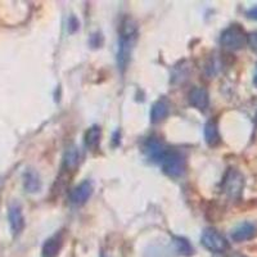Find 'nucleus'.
I'll use <instances>...</instances> for the list:
<instances>
[{
  "label": "nucleus",
  "mask_w": 257,
  "mask_h": 257,
  "mask_svg": "<svg viewBox=\"0 0 257 257\" xmlns=\"http://www.w3.org/2000/svg\"><path fill=\"white\" fill-rule=\"evenodd\" d=\"M24 185L25 189L30 193H36L40 190L41 188V181L40 178H39L38 174L32 170H29L26 171L24 175Z\"/></svg>",
  "instance_id": "nucleus-16"
},
{
  "label": "nucleus",
  "mask_w": 257,
  "mask_h": 257,
  "mask_svg": "<svg viewBox=\"0 0 257 257\" xmlns=\"http://www.w3.org/2000/svg\"><path fill=\"white\" fill-rule=\"evenodd\" d=\"M256 121H257V117H256Z\"/></svg>",
  "instance_id": "nucleus-21"
},
{
  "label": "nucleus",
  "mask_w": 257,
  "mask_h": 257,
  "mask_svg": "<svg viewBox=\"0 0 257 257\" xmlns=\"http://www.w3.org/2000/svg\"><path fill=\"white\" fill-rule=\"evenodd\" d=\"M188 99H189L190 105L199 111H206L210 105V95L205 88H199V86L193 88L188 95Z\"/></svg>",
  "instance_id": "nucleus-7"
},
{
  "label": "nucleus",
  "mask_w": 257,
  "mask_h": 257,
  "mask_svg": "<svg viewBox=\"0 0 257 257\" xmlns=\"http://www.w3.org/2000/svg\"><path fill=\"white\" fill-rule=\"evenodd\" d=\"M174 244L176 247V251L184 256H190L193 253V245L188 239L183 237H174Z\"/></svg>",
  "instance_id": "nucleus-17"
},
{
  "label": "nucleus",
  "mask_w": 257,
  "mask_h": 257,
  "mask_svg": "<svg viewBox=\"0 0 257 257\" xmlns=\"http://www.w3.org/2000/svg\"><path fill=\"white\" fill-rule=\"evenodd\" d=\"M170 105L167 103V100L160 99L152 105V109H151V121L153 123L161 122L162 120H165L169 114Z\"/></svg>",
  "instance_id": "nucleus-12"
},
{
  "label": "nucleus",
  "mask_w": 257,
  "mask_h": 257,
  "mask_svg": "<svg viewBox=\"0 0 257 257\" xmlns=\"http://www.w3.org/2000/svg\"><path fill=\"white\" fill-rule=\"evenodd\" d=\"M257 235V226L253 222L245 221L242 222L234 228V230L231 231V238L235 242H245V240H249L252 238H254Z\"/></svg>",
  "instance_id": "nucleus-9"
},
{
  "label": "nucleus",
  "mask_w": 257,
  "mask_h": 257,
  "mask_svg": "<svg viewBox=\"0 0 257 257\" xmlns=\"http://www.w3.org/2000/svg\"><path fill=\"white\" fill-rule=\"evenodd\" d=\"M205 139L206 143L210 147H216L220 143V134L217 122L215 120H211L205 126Z\"/></svg>",
  "instance_id": "nucleus-13"
},
{
  "label": "nucleus",
  "mask_w": 257,
  "mask_h": 257,
  "mask_svg": "<svg viewBox=\"0 0 257 257\" xmlns=\"http://www.w3.org/2000/svg\"><path fill=\"white\" fill-rule=\"evenodd\" d=\"M137 24L132 18L123 20L121 25L120 40H118V52H117V64L121 71H125L127 67L130 57H132L133 48L137 40Z\"/></svg>",
  "instance_id": "nucleus-1"
},
{
  "label": "nucleus",
  "mask_w": 257,
  "mask_h": 257,
  "mask_svg": "<svg viewBox=\"0 0 257 257\" xmlns=\"http://www.w3.org/2000/svg\"><path fill=\"white\" fill-rule=\"evenodd\" d=\"M63 244V238L61 234H56L54 237L49 238L43 247V257H57Z\"/></svg>",
  "instance_id": "nucleus-11"
},
{
  "label": "nucleus",
  "mask_w": 257,
  "mask_h": 257,
  "mask_svg": "<svg viewBox=\"0 0 257 257\" xmlns=\"http://www.w3.org/2000/svg\"><path fill=\"white\" fill-rule=\"evenodd\" d=\"M224 257H245V256H243V254H239V253H233V254H228V256H224Z\"/></svg>",
  "instance_id": "nucleus-20"
},
{
  "label": "nucleus",
  "mask_w": 257,
  "mask_h": 257,
  "mask_svg": "<svg viewBox=\"0 0 257 257\" xmlns=\"http://www.w3.org/2000/svg\"><path fill=\"white\" fill-rule=\"evenodd\" d=\"M253 82L257 86V64H256V70H254V76H253Z\"/></svg>",
  "instance_id": "nucleus-19"
},
{
  "label": "nucleus",
  "mask_w": 257,
  "mask_h": 257,
  "mask_svg": "<svg viewBox=\"0 0 257 257\" xmlns=\"http://www.w3.org/2000/svg\"><path fill=\"white\" fill-rule=\"evenodd\" d=\"M8 219L9 224H11V229H12L13 234L18 235L21 231L25 228V217L22 213V208L18 203H13L9 206L8 210Z\"/></svg>",
  "instance_id": "nucleus-8"
},
{
  "label": "nucleus",
  "mask_w": 257,
  "mask_h": 257,
  "mask_svg": "<svg viewBox=\"0 0 257 257\" xmlns=\"http://www.w3.org/2000/svg\"><path fill=\"white\" fill-rule=\"evenodd\" d=\"M248 43V35L240 25H231L222 31L220 44L228 50H239Z\"/></svg>",
  "instance_id": "nucleus-3"
},
{
  "label": "nucleus",
  "mask_w": 257,
  "mask_h": 257,
  "mask_svg": "<svg viewBox=\"0 0 257 257\" xmlns=\"http://www.w3.org/2000/svg\"><path fill=\"white\" fill-rule=\"evenodd\" d=\"M201 242L208 251L213 252V253H224L229 249V243L226 238L221 233H219L216 229H206L202 233Z\"/></svg>",
  "instance_id": "nucleus-5"
},
{
  "label": "nucleus",
  "mask_w": 257,
  "mask_h": 257,
  "mask_svg": "<svg viewBox=\"0 0 257 257\" xmlns=\"http://www.w3.org/2000/svg\"><path fill=\"white\" fill-rule=\"evenodd\" d=\"M166 147L161 143L158 139H156V138H149L147 143L144 144V152H146V155L152 161H156V162H160L161 157L166 152Z\"/></svg>",
  "instance_id": "nucleus-10"
},
{
  "label": "nucleus",
  "mask_w": 257,
  "mask_h": 257,
  "mask_svg": "<svg viewBox=\"0 0 257 257\" xmlns=\"http://www.w3.org/2000/svg\"><path fill=\"white\" fill-rule=\"evenodd\" d=\"M247 17L251 18V20H257V6L249 9L248 12H247Z\"/></svg>",
  "instance_id": "nucleus-18"
},
{
  "label": "nucleus",
  "mask_w": 257,
  "mask_h": 257,
  "mask_svg": "<svg viewBox=\"0 0 257 257\" xmlns=\"http://www.w3.org/2000/svg\"><path fill=\"white\" fill-rule=\"evenodd\" d=\"M158 164L162 166V170L170 178H179L185 171V158L184 156L174 149H166V152L161 157Z\"/></svg>",
  "instance_id": "nucleus-4"
},
{
  "label": "nucleus",
  "mask_w": 257,
  "mask_h": 257,
  "mask_svg": "<svg viewBox=\"0 0 257 257\" xmlns=\"http://www.w3.org/2000/svg\"><path fill=\"white\" fill-rule=\"evenodd\" d=\"M91 193H93V184H91V181H82L77 187L73 188L72 192L70 193L71 203L76 206L84 205L90 198Z\"/></svg>",
  "instance_id": "nucleus-6"
},
{
  "label": "nucleus",
  "mask_w": 257,
  "mask_h": 257,
  "mask_svg": "<svg viewBox=\"0 0 257 257\" xmlns=\"http://www.w3.org/2000/svg\"><path fill=\"white\" fill-rule=\"evenodd\" d=\"M100 138H102V130L98 125H94L89 128L86 134H85V146L89 149L94 151L99 147Z\"/></svg>",
  "instance_id": "nucleus-14"
},
{
  "label": "nucleus",
  "mask_w": 257,
  "mask_h": 257,
  "mask_svg": "<svg viewBox=\"0 0 257 257\" xmlns=\"http://www.w3.org/2000/svg\"><path fill=\"white\" fill-rule=\"evenodd\" d=\"M244 189V176L237 169H228L221 183V190L229 199H239Z\"/></svg>",
  "instance_id": "nucleus-2"
},
{
  "label": "nucleus",
  "mask_w": 257,
  "mask_h": 257,
  "mask_svg": "<svg viewBox=\"0 0 257 257\" xmlns=\"http://www.w3.org/2000/svg\"><path fill=\"white\" fill-rule=\"evenodd\" d=\"M80 160H81V153H80L79 149L76 147H72V148L67 149V152L63 157V167L66 170H75L80 164Z\"/></svg>",
  "instance_id": "nucleus-15"
}]
</instances>
